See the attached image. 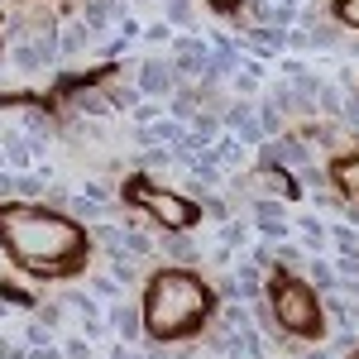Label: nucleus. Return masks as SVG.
<instances>
[{
  "instance_id": "nucleus-6",
  "label": "nucleus",
  "mask_w": 359,
  "mask_h": 359,
  "mask_svg": "<svg viewBox=\"0 0 359 359\" xmlns=\"http://www.w3.org/2000/svg\"><path fill=\"white\" fill-rule=\"evenodd\" d=\"M172 48H177V57H172V72H182V77H187V72H192V77H206V62H211V43H206V39H196L192 29H187V34H182Z\"/></svg>"
},
{
  "instance_id": "nucleus-29",
  "label": "nucleus",
  "mask_w": 359,
  "mask_h": 359,
  "mask_svg": "<svg viewBox=\"0 0 359 359\" xmlns=\"http://www.w3.org/2000/svg\"><path fill=\"white\" fill-rule=\"evenodd\" d=\"M139 39H149V43H168V39H172V25H168V20H158V25H149V29H144Z\"/></svg>"
},
{
  "instance_id": "nucleus-12",
  "label": "nucleus",
  "mask_w": 359,
  "mask_h": 359,
  "mask_svg": "<svg viewBox=\"0 0 359 359\" xmlns=\"http://www.w3.org/2000/svg\"><path fill=\"white\" fill-rule=\"evenodd\" d=\"M331 182L345 196H355V201H359V154H355V158H340V163L331 168Z\"/></svg>"
},
{
  "instance_id": "nucleus-26",
  "label": "nucleus",
  "mask_w": 359,
  "mask_h": 359,
  "mask_svg": "<svg viewBox=\"0 0 359 359\" xmlns=\"http://www.w3.org/2000/svg\"><path fill=\"white\" fill-rule=\"evenodd\" d=\"M125 249H130L135 259H149V254H154V240H149V235H139V230H125Z\"/></svg>"
},
{
  "instance_id": "nucleus-7",
  "label": "nucleus",
  "mask_w": 359,
  "mask_h": 359,
  "mask_svg": "<svg viewBox=\"0 0 359 359\" xmlns=\"http://www.w3.org/2000/svg\"><path fill=\"white\" fill-rule=\"evenodd\" d=\"M225 125H235V135H240V144H264V125H259V115H254V106L249 101H235L230 111H225Z\"/></svg>"
},
{
  "instance_id": "nucleus-15",
  "label": "nucleus",
  "mask_w": 359,
  "mask_h": 359,
  "mask_svg": "<svg viewBox=\"0 0 359 359\" xmlns=\"http://www.w3.org/2000/svg\"><path fill=\"white\" fill-rule=\"evenodd\" d=\"M306 278H311V287H321V292H331V287H340V273H335L326 259H311L306 264Z\"/></svg>"
},
{
  "instance_id": "nucleus-34",
  "label": "nucleus",
  "mask_w": 359,
  "mask_h": 359,
  "mask_svg": "<svg viewBox=\"0 0 359 359\" xmlns=\"http://www.w3.org/2000/svg\"><path fill=\"white\" fill-rule=\"evenodd\" d=\"M57 321H62V302H53V306L39 311V326H57Z\"/></svg>"
},
{
  "instance_id": "nucleus-39",
  "label": "nucleus",
  "mask_w": 359,
  "mask_h": 359,
  "mask_svg": "<svg viewBox=\"0 0 359 359\" xmlns=\"http://www.w3.org/2000/svg\"><path fill=\"white\" fill-rule=\"evenodd\" d=\"M306 359H335V355H331V350H311Z\"/></svg>"
},
{
  "instance_id": "nucleus-38",
  "label": "nucleus",
  "mask_w": 359,
  "mask_h": 359,
  "mask_svg": "<svg viewBox=\"0 0 359 359\" xmlns=\"http://www.w3.org/2000/svg\"><path fill=\"white\" fill-rule=\"evenodd\" d=\"M106 359H130V350H125V340H120V345H115V350H111Z\"/></svg>"
},
{
  "instance_id": "nucleus-40",
  "label": "nucleus",
  "mask_w": 359,
  "mask_h": 359,
  "mask_svg": "<svg viewBox=\"0 0 359 359\" xmlns=\"http://www.w3.org/2000/svg\"><path fill=\"white\" fill-rule=\"evenodd\" d=\"M350 53H355V57H359V39H355V43H350Z\"/></svg>"
},
{
  "instance_id": "nucleus-24",
  "label": "nucleus",
  "mask_w": 359,
  "mask_h": 359,
  "mask_svg": "<svg viewBox=\"0 0 359 359\" xmlns=\"http://www.w3.org/2000/svg\"><path fill=\"white\" fill-rule=\"evenodd\" d=\"M259 125H264V135H283V111H278L273 101H264V106H259Z\"/></svg>"
},
{
  "instance_id": "nucleus-2",
  "label": "nucleus",
  "mask_w": 359,
  "mask_h": 359,
  "mask_svg": "<svg viewBox=\"0 0 359 359\" xmlns=\"http://www.w3.org/2000/svg\"><path fill=\"white\" fill-rule=\"evenodd\" d=\"M206 311H211V292L201 287V278L182 269H163L144 287V331L154 340H182L192 326L206 321Z\"/></svg>"
},
{
  "instance_id": "nucleus-41",
  "label": "nucleus",
  "mask_w": 359,
  "mask_h": 359,
  "mask_svg": "<svg viewBox=\"0 0 359 359\" xmlns=\"http://www.w3.org/2000/svg\"><path fill=\"white\" fill-rule=\"evenodd\" d=\"M0 158H5V144H0Z\"/></svg>"
},
{
  "instance_id": "nucleus-27",
  "label": "nucleus",
  "mask_w": 359,
  "mask_h": 359,
  "mask_svg": "<svg viewBox=\"0 0 359 359\" xmlns=\"http://www.w3.org/2000/svg\"><path fill=\"white\" fill-rule=\"evenodd\" d=\"M62 359H91V345H86L82 335H67L62 340Z\"/></svg>"
},
{
  "instance_id": "nucleus-17",
  "label": "nucleus",
  "mask_w": 359,
  "mask_h": 359,
  "mask_svg": "<svg viewBox=\"0 0 359 359\" xmlns=\"http://www.w3.org/2000/svg\"><path fill=\"white\" fill-rule=\"evenodd\" d=\"M43 62H48V57L39 53V43H20V48H15V67H20V72H39Z\"/></svg>"
},
{
  "instance_id": "nucleus-21",
  "label": "nucleus",
  "mask_w": 359,
  "mask_h": 359,
  "mask_svg": "<svg viewBox=\"0 0 359 359\" xmlns=\"http://www.w3.org/2000/svg\"><path fill=\"white\" fill-rule=\"evenodd\" d=\"M125 230H130V225H96V245L106 249V254H111V249H125Z\"/></svg>"
},
{
  "instance_id": "nucleus-37",
  "label": "nucleus",
  "mask_w": 359,
  "mask_h": 359,
  "mask_svg": "<svg viewBox=\"0 0 359 359\" xmlns=\"http://www.w3.org/2000/svg\"><path fill=\"white\" fill-rule=\"evenodd\" d=\"M340 211H345V221H350V225H359V201H350V206L340 201Z\"/></svg>"
},
{
  "instance_id": "nucleus-3",
  "label": "nucleus",
  "mask_w": 359,
  "mask_h": 359,
  "mask_svg": "<svg viewBox=\"0 0 359 359\" xmlns=\"http://www.w3.org/2000/svg\"><path fill=\"white\" fill-rule=\"evenodd\" d=\"M273 321L283 326V331L316 335V326H321V302H316V287L278 278V283H273Z\"/></svg>"
},
{
  "instance_id": "nucleus-30",
  "label": "nucleus",
  "mask_w": 359,
  "mask_h": 359,
  "mask_svg": "<svg viewBox=\"0 0 359 359\" xmlns=\"http://www.w3.org/2000/svg\"><path fill=\"white\" fill-rule=\"evenodd\" d=\"M335 245H340V254H359V235L340 225V230H335Z\"/></svg>"
},
{
  "instance_id": "nucleus-19",
  "label": "nucleus",
  "mask_w": 359,
  "mask_h": 359,
  "mask_svg": "<svg viewBox=\"0 0 359 359\" xmlns=\"http://www.w3.org/2000/svg\"><path fill=\"white\" fill-rule=\"evenodd\" d=\"M91 297H96V302H120V283H115L111 273H96L91 278Z\"/></svg>"
},
{
  "instance_id": "nucleus-10",
  "label": "nucleus",
  "mask_w": 359,
  "mask_h": 359,
  "mask_svg": "<svg viewBox=\"0 0 359 359\" xmlns=\"http://www.w3.org/2000/svg\"><path fill=\"white\" fill-rule=\"evenodd\" d=\"M211 158H216V168H230V172H240V168L249 163L240 139H216V144H211Z\"/></svg>"
},
{
  "instance_id": "nucleus-22",
  "label": "nucleus",
  "mask_w": 359,
  "mask_h": 359,
  "mask_svg": "<svg viewBox=\"0 0 359 359\" xmlns=\"http://www.w3.org/2000/svg\"><path fill=\"white\" fill-rule=\"evenodd\" d=\"M230 86H235V96H240V101H249V96L259 91V67H245V72H235V77H230Z\"/></svg>"
},
{
  "instance_id": "nucleus-33",
  "label": "nucleus",
  "mask_w": 359,
  "mask_h": 359,
  "mask_svg": "<svg viewBox=\"0 0 359 359\" xmlns=\"http://www.w3.org/2000/svg\"><path fill=\"white\" fill-rule=\"evenodd\" d=\"M25 359H62V350H53V345H29Z\"/></svg>"
},
{
  "instance_id": "nucleus-18",
  "label": "nucleus",
  "mask_w": 359,
  "mask_h": 359,
  "mask_svg": "<svg viewBox=\"0 0 359 359\" xmlns=\"http://www.w3.org/2000/svg\"><path fill=\"white\" fill-rule=\"evenodd\" d=\"M235 283H240V297H259V287H264V283H259V264H245V269H235Z\"/></svg>"
},
{
  "instance_id": "nucleus-20",
  "label": "nucleus",
  "mask_w": 359,
  "mask_h": 359,
  "mask_svg": "<svg viewBox=\"0 0 359 359\" xmlns=\"http://www.w3.org/2000/svg\"><path fill=\"white\" fill-rule=\"evenodd\" d=\"M254 43H259L264 53H278V48L287 43V34H283L278 25H264V29H254Z\"/></svg>"
},
{
  "instance_id": "nucleus-1",
  "label": "nucleus",
  "mask_w": 359,
  "mask_h": 359,
  "mask_svg": "<svg viewBox=\"0 0 359 359\" xmlns=\"http://www.w3.org/2000/svg\"><path fill=\"white\" fill-rule=\"evenodd\" d=\"M0 240L29 273L62 278L82 269V230L48 206H0Z\"/></svg>"
},
{
  "instance_id": "nucleus-16",
  "label": "nucleus",
  "mask_w": 359,
  "mask_h": 359,
  "mask_svg": "<svg viewBox=\"0 0 359 359\" xmlns=\"http://www.w3.org/2000/svg\"><path fill=\"white\" fill-rule=\"evenodd\" d=\"M163 245H168V254H172L177 264H192V259H196V245L187 240V235H182V230H168V240H163Z\"/></svg>"
},
{
  "instance_id": "nucleus-31",
  "label": "nucleus",
  "mask_w": 359,
  "mask_h": 359,
  "mask_svg": "<svg viewBox=\"0 0 359 359\" xmlns=\"http://www.w3.org/2000/svg\"><path fill=\"white\" fill-rule=\"evenodd\" d=\"M15 192H25V196H43V177H15Z\"/></svg>"
},
{
  "instance_id": "nucleus-36",
  "label": "nucleus",
  "mask_w": 359,
  "mask_h": 359,
  "mask_svg": "<svg viewBox=\"0 0 359 359\" xmlns=\"http://www.w3.org/2000/svg\"><path fill=\"white\" fill-rule=\"evenodd\" d=\"M15 192V172H0V201Z\"/></svg>"
},
{
  "instance_id": "nucleus-13",
  "label": "nucleus",
  "mask_w": 359,
  "mask_h": 359,
  "mask_svg": "<svg viewBox=\"0 0 359 359\" xmlns=\"http://www.w3.org/2000/svg\"><path fill=\"white\" fill-rule=\"evenodd\" d=\"M163 20H168L172 29H192V25H196L192 0H168V5H163Z\"/></svg>"
},
{
  "instance_id": "nucleus-25",
  "label": "nucleus",
  "mask_w": 359,
  "mask_h": 359,
  "mask_svg": "<svg viewBox=\"0 0 359 359\" xmlns=\"http://www.w3.org/2000/svg\"><path fill=\"white\" fill-rule=\"evenodd\" d=\"M245 240H249V225H245V221H225V225H221V245H225V249H240Z\"/></svg>"
},
{
  "instance_id": "nucleus-28",
  "label": "nucleus",
  "mask_w": 359,
  "mask_h": 359,
  "mask_svg": "<svg viewBox=\"0 0 359 359\" xmlns=\"http://www.w3.org/2000/svg\"><path fill=\"white\" fill-rule=\"evenodd\" d=\"M340 120L359 125V91H350V82H345V111H340Z\"/></svg>"
},
{
  "instance_id": "nucleus-5",
  "label": "nucleus",
  "mask_w": 359,
  "mask_h": 359,
  "mask_svg": "<svg viewBox=\"0 0 359 359\" xmlns=\"http://www.w3.org/2000/svg\"><path fill=\"white\" fill-rule=\"evenodd\" d=\"M135 91L144 96V101H168V96L177 91V72H172V62H168V57H144V62H139Z\"/></svg>"
},
{
  "instance_id": "nucleus-9",
  "label": "nucleus",
  "mask_w": 359,
  "mask_h": 359,
  "mask_svg": "<svg viewBox=\"0 0 359 359\" xmlns=\"http://www.w3.org/2000/svg\"><path fill=\"white\" fill-rule=\"evenodd\" d=\"M86 43H91V25H86V20H67V25L57 29V53L62 57L86 53Z\"/></svg>"
},
{
  "instance_id": "nucleus-14",
  "label": "nucleus",
  "mask_w": 359,
  "mask_h": 359,
  "mask_svg": "<svg viewBox=\"0 0 359 359\" xmlns=\"http://www.w3.org/2000/svg\"><path fill=\"white\" fill-rule=\"evenodd\" d=\"M311 106H316L321 115H331V120H340V111H345V91H340V86H321Z\"/></svg>"
},
{
  "instance_id": "nucleus-32",
  "label": "nucleus",
  "mask_w": 359,
  "mask_h": 359,
  "mask_svg": "<svg viewBox=\"0 0 359 359\" xmlns=\"http://www.w3.org/2000/svg\"><path fill=\"white\" fill-rule=\"evenodd\" d=\"M340 20L350 29H359V0H340Z\"/></svg>"
},
{
  "instance_id": "nucleus-11",
  "label": "nucleus",
  "mask_w": 359,
  "mask_h": 359,
  "mask_svg": "<svg viewBox=\"0 0 359 359\" xmlns=\"http://www.w3.org/2000/svg\"><path fill=\"white\" fill-rule=\"evenodd\" d=\"M111 278L125 287V283H139L144 278V269H139V259L130 254V249H111Z\"/></svg>"
},
{
  "instance_id": "nucleus-23",
  "label": "nucleus",
  "mask_w": 359,
  "mask_h": 359,
  "mask_svg": "<svg viewBox=\"0 0 359 359\" xmlns=\"http://www.w3.org/2000/svg\"><path fill=\"white\" fill-rule=\"evenodd\" d=\"M297 230H302V240L311 249H326V225L316 221V216H302V221H297Z\"/></svg>"
},
{
  "instance_id": "nucleus-35",
  "label": "nucleus",
  "mask_w": 359,
  "mask_h": 359,
  "mask_svg": "<svg viewBox=\"0 0 359 359\" xmlns=\"http://www.w3.org/2000/svg\"><path fill=\"white\" fill-rule=\"evenodd\" d=\"M0 359H25V350L15 340H0Z\"/></svg>"
},
{
  "instance_id": "nucleus-8",
  "label": "nucleus",
  "mask_w": 359,
  "mask_h": 359,
  "mask_svg": "<svg viewBox=\"0 0 359 359\" xmlns=\"http://www.w3.org/2000/svg\"><path fill=\"white\" fill-rule=\"evenodd\" d=\"M106 326H111L120 340H139V331H144V311H139V306H130V302H111Z\"/></svg>"
},
{
  "instance_id": "nucleus-4",
  "label": "nucleus",
  "mask_w": 359,
  "mask_h": 359,
  "mask_svg": "<svg viewBox=\"0 0 359 359\" xmlns=\"http://www.w3.org/2000/svg\"><path fill=\"white\" fill-rule=\"evenodd\" d=\"M130 196H135L144 211H154V221L163 225V230H187V225H196L192 196L168 192V187H149V182H130Z\"/></svg>"
}]
</instances>
